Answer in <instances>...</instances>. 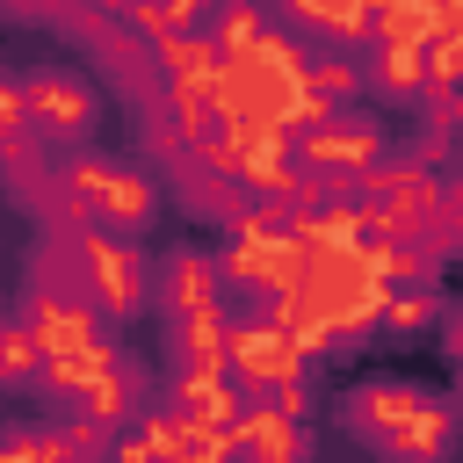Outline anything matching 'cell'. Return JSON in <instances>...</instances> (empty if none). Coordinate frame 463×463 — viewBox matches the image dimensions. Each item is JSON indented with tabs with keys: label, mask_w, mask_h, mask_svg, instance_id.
I'll return each mask as SVG.
<instances>
[{
	"label": "cell",
	"mask_w": 463,
	"mask_h": 463,
	"mask_svg": "<svg viewBox=\"0 0 463 463\" xmlns=\"http://www.w3.org/2000/svg\"><path fill=\"white\" fill-rule=\"evenodd\" d=\"M217 94H224V130H304L318 116V94H311V43L289 36L282 22L239 51V58H217Z\"/></svg>",
	"instance_id": "cell-1"
},
{
	"label": "cell",
	"mask_w": 463,
	"mask_h": 463,
	"mask_svg": "<svg viewBox=\"0 0 463 463\" xmlns=\"http://www.w3.org/2000/svg\"><path fill=\"white\" fill-rule=\"evenodd\" d=\"M72 7H94V14H116V22H123V7H130V0H72Z\"/></svg>",
	"instance_id": "cell-20"
},
{
	"label": "cell",
	"mask_w": 463,
	"mask_h": 463,
	"mask_svg": "<svg viewBox=\"0 0 463 463\" xmlns=\"http://www.w3.org/2000/svg\"><path fill=\"white\" fill-rule=\"evenodd\" d=\"M311 94H318V109H347L369 94V80L347 51H311Z\"/></svg>",
	"instance_id": "cell-16"
},
{
	"label": "cell",
	"mask_w": 463,
	"mask_h": 463,
	"mask_svg": "<svg viewBox=\"0 0 463 463\" xmlns=\"http://www.w3.org/2000/svg\"><path fill=\"white\" fill-rule=\"evenodd\" d=\"M369 43H434V0H376Z\"/></svg>",
	"instance_id": "cell-15"
},
{
	"label": "cell",
	"mask_w": 463,
	"mask_h": 463,
	"mask_svg": "<svg viewBox=\"0 0 463 463\" xmlns=\"http://www.w3.org/2000/svg\"><path fill=\"white\" fill-rule=\"evenodd\" d=\"M362 80H369L383 101H405V109H420V94H427V43H369V65H362Z\"/></svg>",
	"instance_id": "cell-12"
},
{
	"label": "cell",
	"mask_w": 463,
	"mask_h": 463,
	"mask_svg": "<svg viewBox=\"0 0 463 463\" xmlns=\"http://www.w3.org/2000/svg\"><path fill=\"white\" fill-rule=\"evenodd\" d=\"M456 412H463V362H456Z\"/></svg>",
	"instance_id": "cell-21"
},
{
	"label": "cell",
	"mask_w": 463,
	"mask_h": 463,
	"mask_svg": "<svg viewBox=\"0 0 463 463\" xmlns=\"http://www.w3.org/2000/svg\"><path fill=\"white\" fill-rule=\"evenodd\" d=\"M369 7L376 0H268V14L304 36L311 51H347V43H369Z\"/></svg>",
	"instance_id": "cell-8"
},
{
	"label": "cell",
	"mask_w": 463,
	"mask_h": 463,
	"mask_svg": "<svg viewBox=\"0 0 463 463\" xmlns=\"http://www.w3.org/2000/svg\"><path fill=\"white\" fill-rule=\"evenodd\" d=\"M318 354L275 318V311H239L224 318V376L246 398H304V369Z\"/></svg>",
	"instance_id": "cell-4"
},
{
	"label": "cell",
	"mask_w": 463,
	"mask_h": 463,
	"mask_svg": "<svg viewBox=\"0 0 463 463\" xmlns=\"http://www.w3.org/2000/svg\"><path fill=\"white\" fill-rule=\"evenodd\" d=\"M159 7H166V22H174V29H203L217 0H159Z\"/></svg>",
	"instance_id": "cell-18"
},
{
	"label": "cell",
	"mask_w": 463,
	"mask_h": 463,
	"mask_svg": "<svg viewBox=\"0 0 463 463\" xmlns=\"http://www.w3.org/2000/svg\"><path fill=\"white\" fill-rule=\"evenodd\" d=\"M232 456L246 463H289V456H311V427L304 412L275 405V398H246L239 427H232Z\"/></svg>",
	"instance_id": "cell-9"
},
{
	"label": "cell",
	"mask_w": 463,
	"mask_h": 463,
	"mask_svg": "<svg viewBox=\"0 0 463 463\" xmlns=\"http://www.w3.org/2000/svg\"><path fill=\"white\" fill-rule=\"evenodd\" d=\"M441 340H449V354L463 362V304H449V311H441Z\"/></svg>",
	"instance_id": "cell-19"
},
{
	"label": "cell",
	"mask_w": 463,
	"mask_h": 463,
	"mask_svg": "<svg viewBox=\"0 0 463 463\" xmlns=\"http://www.w3.org/2000/svg\"><path fill=\"white\" fill-rule=\"evenodd\" d=\"M340 427H347L354 441L383 449V456H449L463 412L441 405V398L420 391V383H369V391H354V398L340 405Z\"/></svg>",
	"instance_id": "cell-3"
},
{
	"label": "cell",
	"mask_w": 463,
	"mask_h": 463,
	"mask_svg": "<svg viewBox=\"0 0 463 463\" xmlns=\"http://www.w3.org/2000/svg\"><path fill=\"white\" fill-rule=\"evenodd\" d=\"M152 304H159V326H174V318H224V311H232L217 260L195 253V246H174V253L152 268Z\"/></svg>",
	"instance_id": "cell-7"
},
{
	"label": "cell",
	"mask_w": 463,
	"mask_h": 463,
	"mask_svg": "<svg viewBox=\"0 0 463 463\" xmlns=\"http://www.w3.org/2000/svg\"><path fill=\"white\" fill-rule=\"evenodd\" d=\"M137 405H145V369H137L123 347H109L101 369H94V376L80 383V398H72V412H94V420H109V427L130 420Z\"/></svg>",
	"instance_id": "cell-11"
},
{
	"label": "cell",
	"mask_w": 463,
	"mask_h": 463,
	"mask_svg": "<svg viewBox=\"0 0 463 463\" xmlns=\"http://www.w3.org/2000/svg\"><path fill=\"white\" fill-rule=\"evenodd\" d=\"M181 427H239V412H246V391L232 383V376H166V398H159Z\"/></svg>",
	"instance_id": "cell-10"
},
{
	"label": "cell",
	"mask_w": 463,
	"mask_h": 463,
	"mask_svg": "<svg viewBox=\"0 0 463 463\" xmlns=\"http://www.w3.org/2000/svg\"><path fill=\"white\" fill-rule=\"evenodd\" d=\"M29 130V109H22V72H0V145H14Z\"/></svg>",
	"instance_id": "cell-17"
},
{
	"label": "cell",
	"mask_w": 463,
	"mask_h": 463,
	"mask_svg": "<svg viewBox=\"0 0 463 463\" xmlns=\"http://www.w3.org/2000/svg\"><path fill=\"white\" fill-rule=\"evenodd\" d=\"M268 29H275L268 0H217V7H210V22H203V36L217 43V58H239V51H253Z\"/></svg>",
	"instance_id": "cell-13"
},
{
	"label": "cell",
	"mask_w": 463,
	"mask_h": 463,
	"mask_svg": "<svg viewBox=\"0 0 463 463\" xmlns=\"http://www.w3.org/2000/svg\"><path fill=\"white\" fill-rule=\"evenodd\" d=\"M36 376H43V347L14 304V311H0V391H36Z\"/></svg>",
	"instance_id": "cell-14"
},
{
	"label": "cell",
	"mask_w": 463,
	"mask_h": 463,
	"mask_svg": "<svg viewBox=\"0 0 463 463\" xmlns=\"http://www.w3.org/2000/svg\"><path fill=\"white\" fill-rule=\"evenodd\" d=\"M383 152H391V130H383L376 116H362V101L318 109L304 130H289V159H297V174L318 181V188H354V174L376 166Z\"/></svg>",
	"instance_id": "cell-5"
},
{
	"label": "cell",
	"mask_w": 463,
	"mask_h": 463,
	"mask_svg": "<svg viewBox=\"0 0 463 463\" xmlns=\"http://www.w3.org/2000/svg\"><path fill=\"white\" fill-rule=\"evenodd\" d=\"M456 116H463V109H456Z\"/></svg>",
	"instance_id": "cell-22"
},
{
	"label": "cell",
	"mask_w": 463,
	"mask_h": 463,
	"mask_svg": "<svg viewBox=\"0 0 463 463\" xmlns=\"http://www.w3.org/2000/svg\"><path fill=\"white\" fill-rule=\"evenodd\" d=\"M51 246H58V268L72 275V289H80L109 326H123V318H137V311L152 304V260H145V246H137L130 232L72 224V232H51Z\"/></svg>",
	"instance_id": "cell-2"
},
{
	"label": "cell",
	"mask_w": 463,
	"mask_h": 463,
	"mask_svg": "<svg viewBox=\"0 0 463 463\" xmlns=\"http://www.w3.org/2000/svg\"><path fill=\"white\" fill-rule=\"evenodd\" d=\"M22 109H29V130H36L51 152L87 145L94 123H101V94H94L87 72H72V65H29V72H22Z\"/></svg>",
	"instance_id": "cell-6"
}]
</instances>
